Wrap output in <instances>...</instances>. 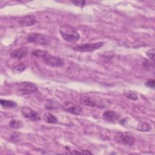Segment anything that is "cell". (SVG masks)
<instances>
[{
  "mask_svg": "<svg viewBox=\"0 0 155 155\" xmlns=\"http://www.w3.org/2000/svg\"><path fill=\"white\" fill-rule=\"evenodd\" d=\"M59 33L64 40L68 42H75L80 39L76 29L68 24L62 25L59 27Z\"/></svg>",
  "mask_w": 155,
  "mask_h": 155,
  "instance_id": "6da1fadb",
  "label": "cell"
},
{
  "mask_svg": "<svg viewBox=\"0 0 155 155\" xmlns=\"http://www.w3.org/2000/svg\"><path fill=\"white\" fill-rule=\"evenodd\" d=\"M16 93L19 95H25L37 91L36 85L31 82H22L16 84Z\"/></svg>",
  "mask_w": 155,
  "mask_h": 155,
  "instance_id": "7a4b0ae2",
  "label": "cell"
},
{
  "mask_svg": "<svg viewBox=\"0 0 155 155\" xmlns=\"http://www.w3.org/2000/svg\"><path fill=\"white\" fill-rule=\"evenodd\" d=\"M114 140L125 146L131 147L135 142L134 137L128 132H117L114 136Z\"/></svg>",
  "mask_w": 155,
  "mask_h": 155,
  "instance_id": "3957f363",
  "label": "cell"
},
{
  "mask_svg": "<svg viewBox=\"0 0 155 155\" xmlns=\"http://www.w3.org/2000/svg\"><path fill=\"white\" fill-rule=\"evenodd\" d=\"M42 58L46 65L51 67H61L64 64V61L62 59L51 55L47 51H45Z\"/></svg>",
  "mask_w": 155,
  "mask_h": 155,
  "instance_id": "277c9868",
  "label": "cell"
},
{
  "mask_svg": "<svg viewBox=\"0 0 155 155\" xmlns=\"http://www.w3.org/2000/svg\"><path fill=\"white\" fill-rule=\"evenodd\" d=\"M27 41L28 42L35 43L42 45H48L50 39L48 36L38 33H30L27 37Z\"/></svg>",
  "mask_w": 155,
  "mask_h": 155,
  "instance_id": "5b68a950",
  "label": "cell"
},
{
  "mask_svg": "<svg viewBox=\"0 0 155 155\" xmlns=\"http://www.w3.org/2000/svg\"><path fill=\"white\" fill-rule=\"evenodd\" d=\"M103 42H98L94 43H86L84 44H81L76 45L73 47V49L76 51L79 52H89L93 51L96 50L100 48L102 46H103Z\"/></svg>",
  "mask_w": 155,
  "mask_h": 155,
  "instance_id": "8992f818",
  "label": "cell"
},
{
  "mask_svg": "<svg viewBox=\"0 0 155 155\" xmlns=\"http://www.w3.org/2000/svg\"><path fill=\"white\" fill-rule=\"evenodd\" d=\"M62 107L66 112L74 115H81L83 113V110L81 107L75 105L70 101H65L63 102Z\"/></svg>",
  "mask_w": 155,
  "mask_h": 155,
  "instance_id": "52a82bcc",
  "label": "cell"
},
{
  "mask_svg": "<svg viewBox=\"0 0 155 155\" xmlns=\"http://www.w3.org/2000/svg\"><path fill=\"white\" fill-rule=\"evenodd\" d=\"M79 102L82 105L91 107H97L101 108L105 107L104 104L102 102H98L96 99L88 96H81L79 99Z\"/></svg>",
  "mask_w": 155,
  "mask_h": 155,
  "instance_id": "ba28073f",
  "label": "cell"
},
{
  "mask_svg": "<svg viewBox=\"0 0 155 155\" xmlns=\"http://www.w3.org/2000/svg\"><path fill=\"white\" fill-rule=\"evenodd\" d=\"M21 113L24 117L33 121H38L41 120V116L39 113L27 106H25L22 108Z\"/></svg>",
  "mask_w": 155,
  "mask_h": 155,
  "instance_id": "9c48e42d",
  "label": "cell"
},
{
  "mask_svg": "<svg viewBox=\"0 0 155 155\" xmlns=\"http://www.w3.org/2000/svg\"><path fill=\"white\" fill-rule=\"evenodd\" d=\"M37 19L34 15H25L19 18L18 22L22 27H29L35 25L36 23Z\"/></svg>",
  "mask_w": 155,
  "mask_h": 155,
  "instance_id": "30bf717a",
  "label": "cell"
},
{
  "mask_svg": "<svg viewBox=\"0 0 155 155\" xmlns=\"http://www.w3.org/2000/svg\"><path fill=\"white\" fill-rule=\"evenodd\" d=\"M102 116L105 120L113 123L116 122L119 118V115L116 112L112 110H107L104 111Z\"/></svg>",
  "mask_w": 155,
  "mask_h": 155,
  "instance_id": "8fae6325",
  "label": "cell"
},
{
  "mask_svg": "<svg viewBox=\"0 0 155 155\" xmlns=\"http://www.w3.org/2000/svg\"><path fill=\"white\" fill-rule=\"evenodd\" d=\"M28 52V50L25 47H21L13 50L10 53L11 58L16 59H20L25 56Z\"/></svg>",
  "mask_w": 155,
  "mask_h": 155,
  "instance_id": "7c38bea8",
  "label": "cell"
},
{
  "mask_svg": "<svg viewBox=\"0 0 155 155\" xmlns=\"http://www.w3.org/2000/svg\"><path fill=\"white\" fill-rule=\"evenodd\" d=\"M44 120L45 122L51 124H57L58 120V119L53 114L50 113H45L44 116Z\"/></svg>",
  "mask_w": 155,
  "mask_h": 155,
  "instance_id": "4fadbf2b",
  "label": "cell"
},
{
  "mask_svg": "<svg viewBox=\"0 0 155 155\" xmlns=\"http://www.w3.org/2000/svg\"><path fill=\"white\" fill-rule=\"evenodd\" d=\"M0 103L4 108H13L17 106V104L11 100L1 99Z\"/></svg>",
  "mask_w": 155,
  "mask_h": 155,
  "instance_id": "5bb4252c",
  "label": "cell"
},
{
  "mask_svg": "<svg viewBox=\"0 0 155 155\" xmlns=\"http://www.w3.org/2000/svg\"><path fill=\"white\" fill-rule=\"evenodd\" d=\"M124 95L128 99L133 101H137L138 99V94L136 91L127 90L124 91Z\"/></svg>",
  "mask_w": 155,
  "mask_h": 155,
  "instance_id": "9a60e30c",
  "label": "cell"
},
{
  "mask_svg": "<svg viewBox=\"0 0 155 155\" xmlns=\"http://www.w3.org/2000/svg\"><path fill=\"white\" fill-rule=\"evenodd\" d=\"M151 125L149 124L148 123L146 122H139L137 127V130L140 131H143V132H145V131H148L150 130H151Z\"/></svg>",
  "mask_w": 155,
  "mask_h": 155,
  "instance_id": "2e32d148",
  "label": "cell"
},
{
  "mask_svg": "<svg viewBox=\"0 0 155 155\" xmlns=\"http://www.w3.org/2000/svg\"><path fill=\"white\" fill-rule=\"evenodd\" d=\"M8 125L10 128H19L22 127V124L21 120H16V119H12L8 123Z\"/></svg>",
  "mask_w": 155,
  "mask_h": 155,
  "instance_id": "e0dca14e",
  "label": "cell"
},
{
  "mask_svg": "<svg viewBox=\"0 0 155 155\" xmlns=\"http://www.w3.org/2000/svg\"><path fill=\"white\" fill-rule=\"evenodd\" d=\"M26 68V66L23 64H20L13 67L12 71L13 73L15 74H19L22 73Z\"/></svg>",
  "mask_w": 155,
  "mask_h": 155,
  "instance_id": "ac0fdd59",
  "label": "cell"
},
{
  "mask_svg": "<svg viewBox=\"0 0 155 155\" xmlns=\"http://www.w3.org/2000/svg\"><path fill=\"white\" fill-rule=\"evenodd\" d=\"M58 108V105L56 103L53 101H48L45 104V109L47 110H51Z\"/></svg>",
  "mask_w": 155,
  "mask_h": 155,
  "instance_id": "d6986e66",
  "label": "cell"
},
{
  "mask_svg": "<svg viewBox=\"0 0 155 155\" xmlns=\"http://www.w3.org/2000/svg\"><path fill=\"white\" fill-rule=\"evenodd\" d=\"M145 53L149 58H150L153 61H154V48L148 50Z\"/></svg>",
  "mask_w": 155,
  "mask_h": 155,
  "instance_id": "ffe728a7",
  "label": "cell"
},
{
  "mask_svg": "<svg viewBox=\"0 0 155 155\" xmlns=\"http://www.w3.org/2000/svg\"><path fill=\"white\" fill-rule=\"evenodd\" d=\"M154 79H148L145 84V85L148 88L154 89Z\"/></svg>",
  "mask_w": 155,
  "mask_h": 155,
  "instance_id": "44dd1931",
  "label": "cell"
},
{
  "mask_svg": "<svg viewBox=\"0 0 155 155\" xmlns=\"http://www.w3.org/2000/svg\"><path fill=\"white\" fill-rule=\"evenodd\" d=\"M71 2L74 4L76 6L79 7H82L85 5V1L84 0H80V1H71Z\"/></svg>",
  "mask_w": 155,
  "mask_h": 155,
  "instance_id": "7402d4cb",
  "label": "cell"
},
{
  "mask_svg": "<svg viewBox=\"0 0 155 155\" xmlns=\"http://www.w3.org/2000/svg\"><path fill=\"white\" fill-rule=\"evenodd\" d=\"M19 134L16 133H13L12 135H11L10 140H11L12 141L13 140L14 142H15V141H18V138H19Z\"/></svg>",
  "mask_w": 155,
  "mask_h": 155,
  "instance_id": "603a6c76",
  "label": "cell"
},
{
  "mask_svg": "<svg viewBox=\"0 0 155 155\" xmlns=\"http://www.w3.org/2000/svg\"><path fill=\"white\" fill-rule=\"evenodd\" d=\"M81 153H83V154H91L92 153H91V152H90V151H88V150H83L82 152H81Z\"/></svg>",
  "mask_w": 155,
  "mask_h": 155,
  "instance_id": "cb8c5ba5",
  "label": "cell"
}]
</instances>
